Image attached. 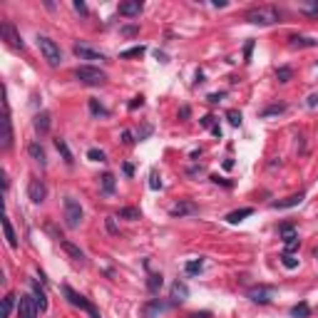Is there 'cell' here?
<instances>
[{"label":"cell","mask_w":318,"mask_h":318,"mask_svg":"<svg viewBox=\"0 0 318 318\" xmlns=\"http://www.w3.org/2000/svg\"><path fill=\"white\" fill-rule=\"evenodd\" d=\"M246 20L251 25H273L281 20V13L271 5H261V8H251L246 13Z\"/></svg>","instance_id":"cell-1"},{"label":"cell","mask_w":318,"mask_h":318,"mask_svg":"<svg viewBox=\"0 0 318 318\" xmlns=\"http://www.w3.org/2000/svg\"><path fill=\"white\" fill-rule=\"evenodd\" d=\"M37 48H40L42 57L48 60L50 67H57L60 62H62V50H60V45H57L55 40H50L48 35H40V37H37Z\"/></svg>","instance_id":"cell-2"},{"label":"cell","mask_w":318,"mask_h":318,"mask_svg":"<svg viewBox=\"0 0 318 318\" xmlns=\"http://www.w3.org/2000/svg\"><path fill=\"white\" fill-rule=\"evenodd\" d=\"M62 206H65V226H67V229H77V226L82 224V217H84L80 201H77L75 197H65Z\"/></svg>","instance_id":"cell-3"},{"label":"cell","mask_w":318,"mask_h":318,"mask_svg":"<svg viewBox=\"0 0 318 318\" xmlns=\"http://www.w3.org/2000/svg\"><path fill=\"white\" fill-rule=\"evenodd\" d=\"M75 77L82 82V84H90V87H95V84H102L104 80H107V75H104L100 67H92V65H82L75 70Z\"/></svg>","instance_id":"cell-4"},{"label":"cell","mask_w":318,"mask_h":318,"mask_svg":"<svg viewBox=\"0 0 318 318\" xmlns=\"http://www.w3.org/2000/svg\"><path fill=\"white\" fill-rule=\"evenodd\" d=\"M62 293H65V299H67V301H70L72 306H77V308H82V311H87L90 316H92V313H97V308H95V306H92V303H90L87 299H84L82 293L72 291L70 286H62Z\"/></svg>","instance_id":"cell-5"},{"label":"cell","mask_w":318,"mask_h":318,"mask_svg":"<svg viewBox=\"0 0 318 318\" xmlns=\"http://www.w3.org/2000/svg\"><path fill=\"white\" fill-rule=\"evenodd\" d=\"M37 301L35 296H20L17 299V318H37Z\"/></svg>","instance_id":"cell-6"},{"label":"cell","mask_w":318,"mask_h":318,"mask_svg":"<svg viewBox=\"0 0 318 318\" xmlns=\"http://www.w3.org/2000/svg\"><path fill=\"white\" fill-rule=\"evenodd\" d=\"M28 197H30L33 204H42V201H45V199H48V186H45V182L37 179V177H33L30 184H28Z\"/></svg>","instance_id":"cell-7"},{"label":"cell","mask_w":318,"mask_h":318,"mask_svg":"<svg viewBox=\"0 0 318 318\" xmlns=\"http://www.w3.org/2000/svg\"><path fill=\"white\" fill-rule=\"evenodd\" d=\"M273 293H276L273 286H253V288H249V299L253 303H271Z\"/></svg>","instance_id":"cell-8"},{"label":"cell","mask_w":318,"mask_h":318,"mask_svg":"<svg viewBox=\"0 0 318 318\" xmlns=\"http://www.w3.org/2000/svg\"><path fill=\"white\" fill-rule=\"evenodd\" d=\"M279 234L284 236V244H286V253H291V251H296L301 246V239H299V234H296V229L291 226V224H284L281 229H279Z\"/></svg>","instance_id":"cell-9"},{"label":"cell","mask_w":318,"mask_h":318,"mask_svg":"<svg viewBox=\"0 0 318 318\" xmlns=\"http://www.w3.org/2000/svg\"><path fill=\"white\" fill-rule=\"evenodd\" d=\"M0 33H3V37L8 40V45H10V48H15V50H25L23 37L17 35V30H15L10 23H3V25H0Z\"/></svg>","instance_id":"cell-10"},{"label":"cell","mask_w":318,"mask_h":318,"mask_svg":"<svg viewBox=\"0 0 318 318\" xmlns=\"http://www.w3.org/2000/svg\"><path fill=\"white\" fill-rule=\"evenodd\" d=\"M169 306H172V303H164V301H159V299H152V301L144 303L142 313H144V318H159V313H164Z\"/></svg>","instance_id":"cell-11"},{"label":"cell","mask_w":318,"mask_h":318,"mask_svg":"<svg viewBox=\"0 0 318 318\" xmlns=\"http://www.w3.org/2000/svg\"><path fill=\"white\" fill-rule=\"evenodd\" d=\"M60 249L67 253V256L72 259V261H77V264H84V251L77 246V244H72V241H67V239H60Z\"/></svg>","instance_id":"cell-12"},{"label":"cell","mask_w":318,"mask_h":318,"mask_svg":"<svg viewBox=\"0 0 318 318\" xmlns=\"http://www.w3.org/2000/svg\"><path fill=\"white\" fill-rule=\"evenodd\" d=\"M72 52H75V57H80V60H104V55L100 52V50H92V48H87V45H77L72 48Z\"/></svg>","instance_id":"cell-13"},{"label":"cell","mask_w":318,"mask_h":318,"mask_svg":"<svg viewBox=\"0 0 318 318\" xmlns=\"http://www.w3.org/2000/svg\"><path fill=\"white\" fill-rule=\"evenodd\" d=\"M169 214H172L174 219L177 217H186V214H197V204H192V201H177L172 209H169Z\"/></svg>","instance_id":"cell-14"},{"label":"cell","mask_w":318,"mask_h":318,"mask_svg":"<svg viewBox=\"0 0 318 318\" xmlns=\"http://www.w3.org/2000/svg\"><path fill=\"white\" fill-rule=\"evenodd\" d=\"M303 199H306V194L299 192V194H291V197H286L281 201H271V209H291V206H299Z\"/></svg>","instance_id":"cell-15"},{"label":"cell","mask_w":318,"mask_h":318,"mask_svg":"<svg viewBox=\"0 0 318 318\" xmlns=\"http://www.w3.org/2000/svg\"><path fill=\"white\" fill-rule=\"evenodd\" d=\"M50 112H37L35 115V119H33V124H35V132L37 134H48L50 132Z\"/></svg>","instance_id":"cell-16"},{"label":"cell","mask_w":318,"mask_h":318,"mask_svg":"<svg viewBox=\"0 0 318 318\" xmlns=\"http://www.w3.org/2000/svg\"><path fill=\"white\" fill-rule=\"evenodd\" d=\"M288 45L291 48H318V40L308 37V35H291L288 37Z\"/></svg>","instance_id":"cell-17"},{"label":"cell","mask_w":318,"mask_h":318,"mask_svg":"<svg viewBox=\"0 0 318 318\" xmlns=\"http://www.w3.org/2000/svg\"><path fill=\"white\" fill-rule=\"evenodd\" d=\"M142 3L139 0H130V3H119V15H124V17H137L139 13H142Z\"/></svg>","instance_id":"cell-18"},{"label":"cell","mask_w":318,"mask_h":318,"mask_svg":"<svg viewBox=\"0 0 318 318\" xmlns=\"http://www.w3.org/2000/svg\"><path fill=\"white\" fill-rule=\"evenodd\" d=\"M28 154H30V157H33L40 167H45V164H48L45 150H42V144H40V142H30V144H28Z\"/></svg>","instance_id":"cell-19"},{"label":"cell","mask_w":318,"mask_h":318,"mask_svg":"<svg viewBox=\"0 0 318 318\" xmlns=\"http://www.w3.org/2000/svg\"><path fill=\"white\" fill-rule=\"evenodd\" d=\"M186 299H189V288H186V284L174 281V284H172V303H182V301H186Z\"/></svg>","instance_id":"cell-20"},{"label":"cell","mask_w":318,"mask_h":318,"mask_svg":"<svg viewBox=\"0 0 318 318\" xmlns=\"http://www.w3.org/2000/svg\"><path fill=\"white\" fill-rule=\"evenodd\" d=\"M100 186H102V192H104V194H115V186H117V179H115V174L104 172V174L100 177Z\"/></svg>","instance_id":"cell-21"},{"label":"cell","mask_w":318,"mask_h":318,"mask_svg":"<svg viewBox=\"0 0 318 318\" xmlns=\"http://www.w3.org/2000/svg\"><path fill=\"white\" fill-rule=\"evenodd\" d=\"M253 214V209L251 206H244V209H236V211H231V214H226V221L229 224H239V221H244L246 217H251Z\"/></svg>","instance_id":"cell-22"},{"label":"cell","mask_w":318,"mask_h":318,"mask_svg":"<svg viewBox=\"0 0 318 318\" xmlns=\"http://www.w3.org/2000/svg\"><path fill=\"white\" fill-rule=\"evenodd\" d=\"M55 147H57V152L62 154V159H65V164H67V167H72V164H75V159H72V152H70L67 142L57 137V139H55Z\"/></svg>","instance_id":"cell-23"},{"label":"cell","mask_w":318,"mask_h":318,"mask_svg":"<svg viewBox=\"0 0 318 318\" xmlns=\"http://www.w3.org/2000/svg\"><path fill=\"white\" fill-rule=\"evenodd\" d=\"M30 286H33V296H35V301H37V308L40 311H48V293L42 291L35 281H30Z\"/></svg>","instance_id":"cell-24"},{"label":"cell","mask_w":318,"mask_h":318,"mask_svg":"<svg viewBox=\"0 0 318 318\" xmlns=\"http://www.w3.org/2000/svg\"><path fill=\"white\" fill-rule=\"evenodd\" d=\"M162 286H164L162 273H150V276H147V288H150V293H159Z\"/></svg>","instance_id":"cell-25"},{"label":"cell","mask_w":318,"mask_h":318,"mask_svg":"<svg viewBox=\"0 0 318 318\" xmlns=\"http://www.w3.org/2000/svg\"><path fill=\"white\" fill-rule=\"evenodd\" d=\"M119 219L137 221V219H142V211H139L137 206H122V209H119Z\"/></svg>","instance_id":"cell-26"},{"label":"cell","mask_w":318,"mask_h":318,"mask_svg":"<svg viewBox=\"0 0 318 318\" xmlns=\"http://www.w3.org/2000/svg\"><path fill=\"white\" fill-rule=\"evenodd\" d=\"M3 231H5V239H8L10 249H17V234H15V229H13L10 219H3Z\"/></svg>","instance_id":"cell-27"},{"label":"cell","mask_w":318,"mask_h":318,"mask_svg":"<svg viewBox=\"0 0 318 318\" xmlns=\"http://www.w3.org/2000/svg\"><path fill=\"white\" fill-rule=\"evenodd\" d=\"M308 316H311V306H308L306 301L296 303V306L291 308V318H308Z\"/></svg>","instance_id":"cell-28"},{"label":"cell","mask_w":318,"mask_h":318,"mask_svg":"<svg viewBox=\"0 0 318 318\" xmlns=\"http://www.w3.org/2000/svg\"><path fill=\"white\" fill-rule=\"evenodd\" d=\"M3 124H5V139H3V150H10V144H13V122H10V115L5 112V119H3Z\"/></svg>","instance_id":"cell-29"},{"label":"cell","mask_w":318,"mask_h":318,"mask_svg":"<svg viewBox=\"0 0 318 318\" xmlns=\"http://www.w3.org/2000/svg\"><path fill=\"white\" fill-rule=\"evenodd\" d=\"M201 268H204V261H201V259H194V261H186V264H184V271L189 273V276H197V273H201Z\"/></svg>","instance_id":"cell-30"},{"label":"cell","mask_w":318,"mask_h":318,"mask_svg":"<svg viewBox=\"0 0 318 318\" xmlns=\"http://www.w3.org/2000/svg\"><path fill=\"white\" fill-rule=\"evenodd\" d=\"M144 45H134V48H130V50H124V52H119V60H130V57H139V55H144Z\"/></svg>","instance_id":"cell-31"},{"label":"cell","mask_w":318,"mask_h":318,"mask_svg":"<svg viewBox=\"0 0 318 318\" xmlns=\"http://www.w3.org/2000/svg\"><path fill=\"white\" fill-rule=\"evenodd\" d=\"M15 299H17L15 293H8L5 299H3V318H10V311H13V306H15Z\"/></svg>","instance_id":"cell-32"},{"label":"cell","mask_w":318,"mask_h":318,"mask_svg":"<svg viewBox=\"0 0 318 318\" xmlns=\"http://www.w3.org/2000/svg\"><path fill=\"white\" fill-rule=\"evenodd\" d=\"M90 112H92L95 117H107V115H110V112L104 110V107H102V104H100L97 100H90Z\"/></svg>","instance_id":"cell-33"},{"label":"cell","mask_w":318,"mask_h":318,"mask_svg":"<svg viewBox=\"0 0 318 318\" xmlns=\"http://www.w3.org/2000/svg\"><path fill=\"white\" fill-rule=\"evenodd\" d=\"M281 112H286V104H271V107H266V110L261 112V117H271V115H281Z\"/></svg>","instance_id":"cell-34"},{"label":"cell","mask_w":318,"mask_h":318,"mask_svg":"<svg viewBox=\"0 0 318 318\" xmlns=\"http://www.w3.org/2000/svg\"><path fill=\"white\" fill-rule=\"evenodd\" d=\"M291 77H293V70H291V67H279V70H276V80H279V82H291Z\"/></svg>","instance_id":"cell-35"},{"label":"cell","mask_w":318,"mask_h":318,"mask_svg":"<svg viewBox=\"0 0 318 318\" xmlns=\"http://www.w3.org/2000/svg\"><path fill=\"white\" fill-rule=\"evenodd\" d=\"M226 119H229L231 127H239V124H241V112H239V110H229V112H226Z\"/></svg>","instance_id":"cell-36"},{"label":"cell","mask_w":318,"mask_h":318,"mask_svg":"<svg viewBox=\"0 0 318 318\" xmlns=\"http://www.w3.org/2000/svg\"><path fill=\"white\" fill-rule=\"evenodd\" d=\"M150 189H154V192H157V189H162V179H159L157 169H152V172H150Z\"/></svg>","instance_id":"cell-37"},{"label":"cell","mask_w":318,"mask_h":318,"mask_svg":"<svg viewBox=\"0 0 318 318\" xmlns=\"http://www.w3.org/2000/svg\"><path fill=\"white\" fill-rule=\"evenodd\" d=\"M281 264H284L286 268H296V266H299V259H293L291 253H284V256H281Z\"/></svg>","instance_id":"cell-38"},{"label":"cell","mask_w":318,"mask_h":318,"mask_svg":"<svg viewBox=\"0 0 318 318\" xmlns=\"http://www.w3.org/2000/svg\"><path fill=\"white\" fill-rule=\"evenodd\" d=\"M87 159L90 162H104V152L102 150H87Z\"/></svg>","instance_id":"cell-39"},{"label":"cell","mask_w":318,"mask_h":318,"mask_svg":"<svg viewBox=\"0 0 318 318\" xmlns=\"http://www.w3.org/2000/svg\"><path fill=\"white\" fill-rule=\"evenodd\" d=\"M104 224H107V231H110V234H119V226H117V221H115V217H107V219H104Z\"/></svg>","instance_id":"cell-40"},{"label":"cell","mask_w":318,"mask_h":318,"mask_svg":"<svg viewBox=\"0 0 318 318\" xmlns=\"http://www.w3.org/2000/svg\"><path fill=\"white\" fill-rule=\"evenodd\" d=\"M119 33H122V35H127V37H132V35H137V33H139V28H137V25H127V28H122Z\"/></svg>","instance_id":"cell-41"},{"label":"cell","mask_w":318,"mask_h":318,"mask_svg":"<svg viewBox=\"0 0 318 318\" xmlns=\"http://www.w3.org/2000/svg\"><path fill=\"white\" fill-rule=\"evenodd\" d=\"M72 8H75L80 15H87V5H84L82 0H75V3H72Z\"/></svg>","instance_id":"cell-42"},{"label":"cell","mask_w":318,"mask_h":318,"mask_svg":"<svg viewBox=\"0 0 318 318\" xmlns=\"http://www.w3.org/2000/svg\"><path fill=\"white\" fill-rule=\"evenodd\" d=\"M251 50H253V40H249V42H246V48H244V62L251 60Z\"/></svg>","instance_id":"cell-43"},{"label":"cell","mask_w":318,"mask_h":318,"mask_svg":"<svg viewBox=\"0 0 318 318\" xmlns=\"http://www.w3.org/2000/svg\"><path fill=\"white\" fill-rule=\"evenodd\" d=\"M211 182H214V184H224V186H234V182H229V179H221L219 174H214V177H211Z\"/></svg>","instance_id":"cell-44"},{"label":"cell","mask_w":318,"mask_h":318,"mask_svg":"<svg viewBox=\"0 0 318 318\" xmlns=\"http://www.w3.org/2000/svg\"><path fill=\"white\" fill-rule=\"evenodd\" d=\"M122 142H124V144H134V137H132L130 130H124V132H122Z\"/></svg>","instance_id":"cell-45"},{"label":"cell","mask_w":318,"mask_h":318,"mask_svg":"<svg viewBox=\"0 0 318 318\" xmlns=\"http://www.w3.org/2000/svg\"><path fill=\"white\" fill-rule=\"evenodd\" d=\"M142 104H144V97L139 95V97H134V100L130 102V110H137V107H142Z\"/></svg>","instance_id":"cell-46"},{"label":"cell","mask_w":318,"mask_h":318,"mask_svg":"<svg viewBox=\"0 0 318 318\" xmlns=\"http://www.w3.org/2000/svg\"><path fill=\"white\" fill-rule=\"evenodd\" d=\"M221 97H224V92H211V95H209L206 100H209V102H214V104H217V102H221Z\"/></svg>","instance_id":"cell-47"},{"label":"cell","mask_w":318,"mask_h":318,"mask_svg":"<svg viewBox=\"0 0 318 318\" xmlns=\"http://www.w3.org/2000/svg\"><path fill=\"white\" fill-rule=\"evenodd\" d=\"M201 124H204V127H217V124H214V117H211V115H204V117H201Z\"/></svg>","instance_id":"cell-48"},{"label":"cell","mask_w":318,"mask_h":318,"mask_svg":"<svg viewBox=\"0 0 318 318\" xmlns=\"http://www.w3.org/2000/svg\"><path fill=\"white\" fill-rule=\"evenodd\" d=\"M306 104H308L311 110H313V107H318V92H313V95L308 97V102H306Z\"/></svg>","instance_id":"cell-49"},{"label":"cell","mask_w":318,"mask_h":318,"mask_svg":"<svg viewBox=\"0 0 318 318\" xmlns=\"http://www.w3.org/2000/svg\"><path fill=\"white\" fill-rule=\"evenodd\" d=\"M122 169H124V174H127V177H132V174H134V167H132V164H124Z\"/></svg>","instance_id":"cell-50"},{"label":"cell","mask_w":318,"mask_h":318,"mask_svg":"<svg viewBox=\"0 0 318 318\" xmlns=\"http://www.w3.org/2000/svg\"><path fill=\"white\" fill-rule=\"evenodd\" d=\"M192 318H211L209 311H201V313H192Z\"/></svg>","instance_id":"cell-51"},{"label":"cell","mask_w":318,"mask_h":318,"mask_svg":"<svg viewBox=\"0 0 318 318\" xmlns=\"http://www.w3.org/2000/svg\"><path fill=\"white\" fill-rule=\"evenodd\" d=\"M154 55H157V60H159V62H169V60H167V55H164V52H159V50H157V52H154Z\"/></svg>","instance_id":"cell-52"},{"label":"cell","mask_w":318,"mask_h":318,"mask_svg":"<svg viewBox=\"0 0 318 318\" xmlns=\"http://www.w3.org/2000/svg\"><path fill=\"white\" fill-rule=\"evenodd\" d=\"M194 82H197V84L204 82V72H201V70H197V80H194Z\"/></svg>","instance_id":"cell-53"},{"label":"cell","mask_w":318,"mask_h":318,"mask_svg":"<svg viewBox=\"0 0 318 318\" xmlns=\"http://www.w3.org/2000/svg\"><path fill=\"white\" fill-rule=\"evenodd\" d=\"M179 117L186 119V117H189V107H182V110H179Z\"/></svg>","instance_id":"cell-54"},{"label":"cell","mask_w":318,"mask_h":318,"mask_svg":"<svg viewBox=\"0 0 318 318\" xmlns=\"http://www.w3.org/2000/svg\"><path fill=\"white\" fill-rule=\"evenodd\" d=\"M214 8H226V0H214Z\"/></svg>","instance_id":"cell-55"},{"label":"cell","mask_w":318,"mask_h":318,"mask_svg":"<svg viewBox=\"0 0 318 318\" xmlns=\"http://www.w3.org/2000/svg\"><path fill=\"white\" fill-rule=\"evenodd\" d=\"M90 318H102V316H100V313H92V316H90Z\"/></svg>","instance_id":"cell-56"}]
</instances>
